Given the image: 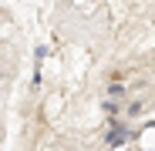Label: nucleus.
<instances>
[{"label":"nucleus","instance_id":"2","mask_svg":"<svg viewBox=\"0 0 155 151\" xmlns=\"http://www.w3.org/2000/svg\"><path fill=\"white\" fill-rule=\"evenodd\" d=\"M108 94H111V97H121V94H125V87H121V84H111V87H108Z\"/></svg>","mask_w":155,"mask_h":151},{"label":"nucleus","instance_id":"1","mask_svg":"<svg viewBox=\"0 0 155 151\" xmlns=\"http://www.w3.org/2000/svg\"><path fill=\"white\" fill-rule=\"evenodd\" d=\"M125 141V128H121V124H115V131L108 134V144H121Z\"/></svg>","mask_w":155,"mask_h":151}]
</instances>
